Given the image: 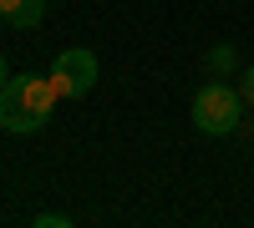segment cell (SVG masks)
<instances>
[{"label": "cell", "mask_w": 254, "mask_h": 228, "mask_svg": "<svg viewBox=\"0 0 254 228\" xmlns=\"http://www.w3.org/2000/svg\"><path fill=\"white\" fill-rule=\"evenodd\" d=\"M0 26H5V15H0Z\"/></svg>", "instance_id": "30bf717a"}, {"label": "cell", "mask_w": 254, "mask_h": 228, "mask_svg": "<svg viewBox=\"0 0 254 228\" xmlns=\"http://www.w3.org/2000/svg\"><path fill=\"white\" fill-rule=\"evenodd\" d=\"M203 71H214V76H239V71H244V66H239V46H234V41H219V46H208Z\"/></svg>", "instance_id": "5b68a950"}, {"label": "cell", "mask_w": 254, "mask_h": 228, "mask_svg": "<svg viewBox=\"0 0 254 228\" xmlns=\"http://www.w3.org/2000/svg\"><path fill=\"white\" fill-rule=\"evenodd\" d=\"M97 56L87 51V46H71V51H61L56 61H51V87H56V96L61 101H76V96H87L92 87H97Z\"/></svg>", "instance_id": "3957f363"}, {"label": "cell", "mask_w": 254, "mask_h": 228, "mask_svg": "<svg viewBox=\"0 0 254 228\" xmlns=\"http://www.w3.org/2000/svg\"><path fill=\"white\" fill-rule=\"evenodd\" d=\"M31 223H36V228H66L71 218H66V213H36Z\"/></svg>", "instance_id": "8992f818"}, {"label": "cell", "mask_w": 254, "mask_h": 228, "mask_svg": "<svg viewBox=\"0 0 254 228\" xmlns=\"http://www.w3.org/2000/svg\"><path fill=\"white\" fill-rule=\"evenodd\" d=\"M5 81H10V61L0 56V87H5Z\"/></svg>", "instance_id": "ba28073f"}, {"label": "cell", "mask_w": 254, "mask_h": 228, "mask_svg": "<svg viewBox=\"0 0 254 228\" xmlns=\"http://www.w3.org/2000/svg\"><path fill=\"white\" fill-rule=\"evenodd\" d=\"M0 15L10 31H36L46 20V0H0Z\"/></svg>", "instance_id": "277c9868"}, {"label": "cell", "mask_w": 254, "mask_h": 228, "mask_svg": "<svg viewBox=\"0 0 254 228\" xmlns=\"http://www.w3.org/2000/svg\"><path fill=\"white\" fill-rule=\"evenodd\" d=\"M249 127H254V107H249Z\"/></svg>", "instance_id": "9c48e42d"}, {"label": "cell", "mask_w": 254, "mask_h": 228, "mask_svg": "<svg viewBox=\"0 0 254 228\" xmlns=\"http://www.w3.org/2000/svg\"><path fill=\"white\" fill-rule=\"evenodd\" d=\"M244 112H249V101L239 96V87H229L224 76L203 81V87L193 91V127L203 137H229L244 122Z\"/></svg>", "instance_id": "7a4b0ae2"}, {"label": "cell", "mask_w": 254, "mask_h": 228, "mask_svg": "<svg viewBox=\"0 0 254 228\" xmlns=\"http://www.w3.org/2000/svg\"><path fill=\"white\" fill-rule=\"evenodd\" d=\"M239 96L254 107V66H244V71H239Z\"/></svg>", "instance_id": "52a82bcc"}, {"label": "cell", "mask_w": 254, "mask_h": 228, "mask_svg": "<svg viewBox=\"0 0 254 228\" xmlns=\"http://www.w3.org/2000/svg\"><path fill=\"white\" fill-rule=\"evenodd\" d=\"M56 101L61 96L51 87V76H41V71H10V81L0 87V132H10V137L41 132L51 122Z\"/></svg>", "instance_id": "6da1fadb"}]
</instances>
